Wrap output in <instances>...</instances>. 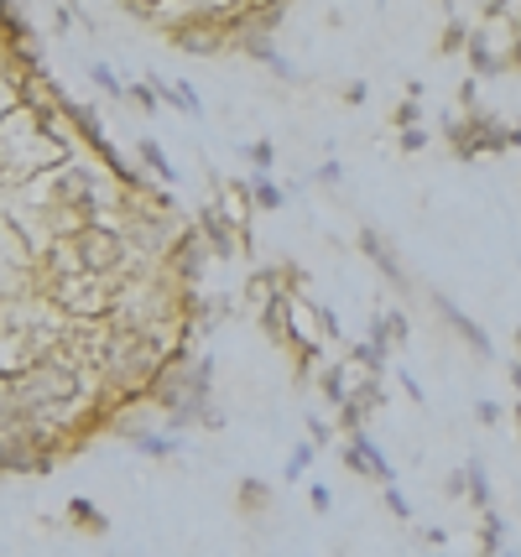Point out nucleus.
Segmentation results:
<instances>
[{"label": "nucleus", "mask_w": 521, "mask_h": 557, "mask_svg": "<svg viewBox=\"0 0 521 557\" xmlns=\"http://www.w3.org/2000/svg\"><path fill=\"white\" fill-rule=\"evenodd\" d=\"M511 422H517V433H521V396H517V407H511Z\"/></svg>", "instance_id": "nucleus-46"}, {"label": "nucleus", "mask_w": 521, "mask_h": 557, "mask_svg": "<svg viewBox=\"0 0 521 557\" xmlns=\"http://www.w3.org/2000/svg\"><path fill=\"white\" fill-rule=\"evenodd\" d=\"M397 381H401V391L412 396V407H427V391H422V381L412 375V370H397Z\"/></svg>", "instance_id": "nucleus-35"}, {"label": "nucleus", "mask_w": 521, "mask_h": 557, "mask_svg": "<svg viewBox=\"0 0 521 557\" xmlns=\"http://www.w3.org/2000/svg\"><path fill=\"white\" fill-rule=\"evenodd\" d=\"M319 396L334 407V412L345 407L349 401V364H323L319 370Z\"/></svg>", "instance_id": "nucleus-15"}, {"label": "nucleus", "mask_w": 521, "mask_h": 557, "mask_svg": "<svg viewBox=\"0 0 521 557\" xmlns=\"http://www.w3.org/2000/svg\"><path fill=\"white\" fill-rule=\"evenodd\" d=\"M199 428H203V433H224V428H230V417H224L220 407H209V412L199 417Z\"/></svg>", "instance_id": "nucleus-41"}, {"label": "nucleus", "mask_w": 521, "mask_h": 557, "mask_svg": "<svg viewBox=\"0 0 521 557\" xmlns=\"http://www.w3.org/2000/svg\"><path fill=\"white\" fill-rule=\"evenodd\" d=\"M517 349H521V329H517Z\"/></svg>", "instance_id": "nucleus-48"}, {"label": "nucleus", "mask_w": 521, "mask_h": 557, "mask_svg": "<svg viewBox=\"0 0 521 557\" xmlns=\"http://www.w3.org/2000/svg\"><path fill=\"white\" fill-rule=\"evenodd\" d=\"M418 121H422V104H418V99H401L397 110H392V125H397V136H401V131H418Z\"/></svg>", "instance_id": "nucleus-30"}, {"label": "nucleus", "mask_w": 521, "mask_h": 557, "mask_svg": "<svg viewBox=\"0 0 521 557\" xmlns=\"http://www.w3.org/2000/svg\"><path fill=\"white\" fill-rule=\"evenodd\" d=\"M308 506L319 510V516H328V510H334V495H328L323 485H308Z\"/></svg>", "instance_id": "nucleus-40"}, {"label": "nucleus", "mask_w": 521, "mask_h": 557, "mask_svg": "<svg viewBox=\"0 0 521 557\" xmlns=\"http://www.w3.org/2000/svg\"><path fill=\"white\" fill-rule=\"evenodd\" d=\"M365 422H371V417L360 412V407H355V401H345V407H339V422H334V433L355 437V433H365Z\"/></svg>", "instance_id": "nucleus-28"}, {"label": "nucleus", "mask_w": 521, "mask_h": 557, "mask_svg": "<svg viewBox=\"0 0 521 557\" xmlns=\"http://www.w3.org/2000/svg\"><path fill=\"white\" fill-rule=\"evenodd\" d=\"M459 110H464V115L480 110V78H464V84H459Z\"/></svg>", "instance_id": "nucleus-34"}, {"label": "nucleus", "mask_w": 521, "mask_h": 557, "mask_svg": "<svg viewBox=\"0 0 521 557\" xmlns=\"http://www.w3.org/2000/svg\"><path fill=\"white\" fill-rule=\"evenodd\" d=\"M308 313H313V323H319V339H328V344L345 339V329H339V313H334L328 302H308Z\"/></svg>", "instance_id": "nucleus-25"}, {"label": "nucleus", "mask_w": 521, "mask_h": 557, "mask_svg": "<svg viewBox=\"0 0 521 557\" xmlns=\"http://www.w3.org/2000/svg\"><path fill=\"white\" fill-rule=\"evenodd\" d=\"M427 302H433V313H438L448 329H454V339L464 344V349H474L480 360H496V339H491V334H485V329H480V323H474V318L464 313V308H459L448 292L433 287V292H427Z\"/></svg>", "instance_id": "nucleus-4"}, {"label": "nucleus", "mask_w": 521, "mask_h": 557, "mask_svg": "<svg viewBox=\"0 0 521 557\" xmlns=\"http://www.w3.org/2000/svg\"><path fill=\"white\" fill-rule=\"evenodd\" d=\"M511 386H517V396H521V370L517 364H511Z\"/></svg>", "instance_id": "nucleus-47"}, {"label": "nucleus", "mask_w": 521, "mask_h": 557, "mask_svg": "<svg viewBox=\"0 0 521 557\" xmlns=\"http://www.w3.org/2000/svg\"><path fill=\"white\" fill-rule=\"evenodd\" d=\"M89 84H95V89H100L104 99H125V78H121L115 69H110V63H100V58L89 63Z\"/></svg>", "instance_id": "nucleus-23"}, {"label": "nucleus", "mask_w": 521, "mask_h": 557, "mask_svg": "<svg viewBox=\"0 0 521 557\" xmlns=\"http://www.w3.org/2000/svg\"><path fill=\"white\" fill-rule=\"evenodd\" d=\"M74 22H78V5H52V26L58 32H69Z\"/></svg>", "instance_id": "nucleus-42"}, {"label": "nucleus", "mask_w": 521, "mask_h": 557, "mask_svg": "<svg viewBox=\"0 0 521 557\" xmlns=\"http://www.w3.org/2000/svg\"><path fill=\"white\" fill-rule=\"evenodd\" d=\"M16 412V401H11V381H0V422Z\"/></svg>", "instance_id": "nucleus-44"}, {"label": "nucleus", "mask_w": 521, "mask_h": 557, "mask_svg": "<svg viewBox=\"0 0 521 557\" xmlns=\"http://www.w3.org/2000/svg\"><path fill=\"white\" fill-rule=\"evenodd\" d=\"M345 469L355 474V480H375V485H397V469H392V459L381 454L371 443V433H355V437H345Z\"/></svg>", "instance_id": "nucleus-6"}, {"label": "nucleus", "mask_w": 521, "mask_h": 557, "mask_svg": "<svg viewBox=\"0 0 521 557\" xmlns=\"http://www.w3.org/2000/svg\"><path fill=\"white\" fill-rule=\"evenodd\" d=\"M365 95H371V89H365L360 78H355V84H345V89H339V99H345V104H365Z\"/></svg>", "instance_id": "nucleus-43"}, {"label": "nucleus", "mask_w": 521, "mask_h": 557, "mask_svg": "<svg viewBox=\"0 0 521 557\" xmlns=\"http://www.w3.org/2000/svg\"><path fill=\"white\" fill-rule=\"evenodd\" d=\"M381 318H386V334H392V349H401V344L412 339V323H407V313H401V308H381Z\"/></svg>", "instance_id": "nucleus-26"}, {"label": "nucleus", "mask_w": 521, "mask_h": 557, "mask_svg": "<svg viewBox=\"0 0 521 557\" xmlns=\"http://www.w3.org/2000/svg\"><path fill=\"white\" fill-rule=\"evenodd\" d=\"M125 104H136V110H147V115H157V95H151L147 78H131L125 84Z\"/></svg>", "instance_id": "nucleus-27"}, {"label": "nucleus", "mask_w": 521, "mask_h": 557, "mask_svg": "<svg viewBox=\"0 0 521 557\" xmlns=\"http://www.w3.org/2000/svg\"><path fill=\"white\" fill-rule=\"evenodd\" d=\"M131 448H136V454H147V459H177V454H183V437L168 433V428H151V433L131 437Z\"/></svg>", "instance_id": "nucleus-14"}, {"label": "nucleus", "mask_w": 521, "mask_h": 557, "mask_svg": "<svg viewBox=\"0 0 521 557\" xmlns=\"http://www.w3.org/2000/svg\"><path fill=\"white\" fill-rule=\"evenodd\" d=\"M506 69L521 73V22L511 26V37H506Z\"/></svg>", "instance_id": "nucleus-38"}, {"label": "nucleus", "mask_w": 521, "mask_h": 557, "mask_svg": "<svg viewBox=\"0 0 521 557\" xmlns=\"http://www.w3.org/2000/svg\"><path fill=\"white\" fill-rule=\"evenodd\" d=\"M319 459V448H313V443H298V448H293V459H287V480H293V485H298L302 474H308V463Z\"/></svg>", "instance_id": "nucleus-29"}, {"label": "nucleus", "mask_w": 521, "mask_h": 557, "mask_svg": "<svg viewBox=\"0 0 521 557\" xmlns=\"http://www.w3.org/2000/svg\"><path fill=\"white\" fill-rule=\"evenodd\" d=\"M250 209H261V214H276V209H287V188L272 183V177H250Z\"/></svg>", "instance_id": "nucleus-18"}, {"label": "nucleus", "mask_w": 521, "mask_h": 557, "mask_svg": "<svg viewBox=\"0 0 521 557\" xmlns=\"http://www.w3.org/2000/svg\"><path fill=\"white\" fill-rule=\"evenodd\" d=\"M52 443L26 412H11L0 422V474H48L52 469Z\"/></svg>", "instance_id": "nucleus-1"}, {"label": "nucleus", "mask_w": 521, "mask_h": 557, "mask_svg": "<svg viewBox=\"0 0 521 557\" xmlns=\"http://www.w3.org/2000/svg\"><path fill=\"white\" fill-rule=\"evenodd\" d=\"M147 84H151V95H157V104H168V110L188 115V121H203V95L194 89V84H177V78H157V73H151Z\"/></svg>", "instance_id": "nucleus-9"}, {"label": "nucleus", "mask_w": 521, "mask_h": 557, "mask_svg": "<svg viewBox=\"0 0 521 557\" xmlns=\"http://www.w3.org/2000/svg\"><path fill=\"white\" fill-rule=\"evenodd\" d=\"M360 364V375H375V381H386V364H392V355H381L375 344H349V370Z\"/></svg>", "instance_id": "nucleus-19"}, {"label": "nucleus", "mask_w": 521, "mask_h": 557, "mask_svg": "<svg viewBox=\"0 0 521 557\" xmlns=\"http://www.w3.org/2000/svg\"><path fill=\"white\" fill-rule=\"evenodd\" d=\"M511 151H521V121H511Z\"/></svg>", "instance_id": "nucleus-45"}, {"label": "nucleus", "mask_w": 521, "mask_h": 557, "mask_svg": "<svg viewBox=\"0 0 521 557\" xmlns=\"http://www.w3.org/2000/svg\"><path fill=\"white\" fill-rule=\"evenodd\" d=\"M355 250H360V256H365V261H371V267L401 292V297H412V292H418V282H412L407 261L397 256V245L386 240V235H381L375 224H360V230H355Z\"/></svg>", "instance_id": "nucleus-3"}, {"label": "nucleus", "mask_w": 521, "mask_h": 557, "mask_svg": "<svg viewBox=\"0 0 521 557\" xmlns=\"http://www.w3.org/2000/svg\"><path fill=\"white\" fill-rule=\"evenodd\" d=\"M444 141H448V151H454L459 162H480V157H474V146H470V121H464V115H444Z\"/></svg>", "instance_id": "nucleus-20"}, {"label": "nucleus", "mask_w": 521, "mask_h": 557, "mask_svg": "<svg viewBox=\"0 0 521 557\" xmlns=\"http://www.w3.org/2000/svg\"><path fill=\"white\" fill-rule=\"evenodd\" d=\"M427 141H433V136L418 125V131H401V136H397V151H401V157H418V151H427Z\"/></svg>", "instance_id": "nucleus-31"}, {"label": "nucleus", "mask_w": 521, "mask_h": 557, "mask_svg": "<svg viewBox=\"0 0 521 557\" xmlns=\"http://www.w3.org/2000/svg\"><path fill=\"white\" fill-rule=\"evenodd\" d=\"M444 490H448V500H464V495H470V480H464V469H454V474L444 480Z\"/></svg>", "instance_id": "nucleus-39"}, {"label": "nucleus", "mask_w": 521, "mask_h": 557, "mask_svg": "<svg viewBox=\"0 0 521 557\" xmlns=\"http://www.w3.org/2000/svg\"><path fill=\"white\" fill-rule=\"evenodd\" d=\"M480 553H485V557L506 553V516H500L496 506L480 510Z\"/></svg>", "instance_id": "nucleus-17"}, {"label": "nucleus", "mask_w": 521, "mask_h": 557, "mask_svg": "<svg viewBox=\"0 0 521 557\" xmlns=\"http://www.w3.org/2000/svg\"><path fill=\"white\" fill-rule=\"evenodd\" d=\"M474 417H480V428H496L506 412H500L496 401H485V396H480V401H474Z\"/></svg>", "instance_id": "nucleus-37"}, {"label": "nucleus", "mask_w": 521, "mask_h": 557, "mask_svg": "<svg viewBox=\"0 0 521 557\" xmlns=\"http://www.w3.org/2000/svg\"><path fill=\"white\" fill-rule=\"evenodd\" d=\"M235 506L246 510V516H261V510H272V485H266V480H256V474H246V480L235 485Z\"/></svg>", "instance_id": "nucleus-16"}, {"label": "nucleus", "mask_w": 521, "mask_h": 557, "mask_svg": "<svg viewBox=\"0 0 521 557\" xmlns=\"http://www.w3.org/2000/svg\"><path fill=\"white\" fill-rule=\"evenodd\" d=\"M308 443H313V448H328V443H334V422H323V417L308 412Z\"/></svg>", "instance_id": "nucleus-33"}, {"label": "nucleus", "mask_w": 521, "mask_h": 557, "mask_svg": "<svg viewBox=\"0 0 521 557\" xmlns=\"http://www.w3.org/2000/svg\"><path fill=\"white\" fill-rule=\"evenodd\" d=\"M240 157H246L250 168H256V177H272V168H276V146L261 136V141H246L240 146Z\"/></svg>", "instance_id": "nucleus-24"}, {"label": "nucleus", "mask_w": 521, "mask_h": 557, "mask_svg": "<svg viewBox=\"0 0 521 557\" xmlns=\"http://www.w3.org/2000/svg\"><path fill=\"white\" fill-rule=\"evenodd\" d=\"M470 11L464 5H448V26H444V37H438V58H454V52H464L470 48Z\"/></svg>", "instance_id": "nucleus-12"}, {"label": "nucleus", "mask_w": 521, "mask_h": 557, "mask_svg": "<svg viewBox=\"0 0 521 557\" xmlns=\"http://www.w3.org/2000/svg\"><path fill=\"white\" fill-rule=\"evenodd\" d=\"M136 162H141V172H147L157 188H177V177H183V172L173 168V157L162 151L157 136H141V141H136Z\"/></svg>", "instance_id": "nucleus-10"}, {"label": "nucleus", "mask_w": 521, "mask_h": 557, "mask_svg": "<svg viewBox=\"0 0 521 557\" xmlns=\"http://www.w3.org/2000/svg\"><path fill=\"white\" fill-rule=\"evenodd\" d=\"M194 230H199V240H203V250H209V261H230V256H240V235H235L230 214L220 209V198L199 203V214H194Z\"/></svg>", "instance_id": "nucleus-5"}, {"label": "nucleus", "mask_w": 521, "mask_h": 557, "mask_svg": "<svg viewBox=\"0 0 521 557\" xmlns=\"http://www.w3.org/2000/svg\"><path fill=\"white\" fill-rule=\"evenodd\" d=\"M313 183H319V188H339V183H345V162H319V168H313Z\"/></svg>", "instance_id": "nucleus-32"}, {"label": "nucleus", "mask_w": 521, "mask_h": 557, "mask_svg": "<svg viewBox=\"0 0 521 557\" xmlns=\"http://www.w3.org/2000/svg\"><path fill=\"white\" fill-rule=\"evenodd\" d=\"M381 500H386V510H392L397 521H407V516H412V506H407V495H401L397 485H386V495H381Z\"/></svg>", "instance_id": "nucleus-36"}, {"label": "nucleus", "mask_w": 521, "mask_h": 557, "mask_svg": "<svg viewBox=\"0 0 521 557\" xmlns=\"http://www.w3.org/2000/svg\"><path fill=\"white\" fill-rule=\"evenodd\" d=\"M355 375V370H349ZM349 401L360 407L365 417L386 412V381H375V375H355V386H349Z\"/></svg>", "instance_id": "nucleus-13"}, {"label": "nucleus", "mask_w": 521, "mask_h": 557, "mask_svg": "<svg viewBox=\"0 0 521 557\" xmlns=\"http://www.w3.org/2000/svg\"><path fill=\"white\" fill-rule=\"evenodd\" d=\"M496 42H506V37H491L485 26H474V32H470V48H464V58H470L474 78H500V73H511V69H506V52H500Z\"/></svg>", "instance_id": "nucleus-8"}, {"label": "nucleus", "mask_w": 521, "mask_h": 557, "mask_svg": "<svg viewBox=\"0 0 521 557\" xmlns=\"http://www.w3.org/2000/svg\"><path fill=\"white\" fill-rule=\"evenodd\" d=\"M464 121H470L474 157H506V151H511V125L500 121V115H491V110H474V115H464Z\"/></svg>", "instance_id": "nucleus-7"}, {"label": "nucleus", "mask_w": 521, "mask_h": 557, "mask_svg": "<svg viewBox=\"0 0 521 557\" xmlns=\"http://www.w3.org/2000/svg\"><path fill=\"white\" fill-rule=\"evenodd\" d=\"M464 480H470V495H464V500H474L480 510H491V500H496V495H491V474H485V463L470 459V463H464Z\"/></svg>", "instance_id": "nucleus-22"}, {"label": "nucleus", "mask_w": 521, "mask_h": 557, "mask_svg": "<svg viewBox=\"0 0 521 557\" xmlns=\"http://www.w3.org/2000/svg\"><path fill=\"white\" fill-rule=\"evenodd\" d=\"M261 334L287 349L293 344V297H261Z\"/></svg>", "instance_id": "nucleus-11"}, {"label": "nucleus", "mask_w": 521, "mask_h": 557, "mask_svg": "<svg viewBox=\"0 0 521 557\" xmlns=\"http://www.w3.org/2000/svg\"><path fill=\"white\" fill-rule=\"evenodd\" d=\"M203 267H209V250H203L199 230H194V224H183V235L168 245V256H162V267H157V271H162L173 287L194 292L203 282Z\"/></svg>", "instance_id": "nucleus-2"}, {"label": "nucleus", "mask_w": 521, "mask_h": 557, "mask_svg": "<svg viewBox=\"0 0 521 557\" xmlns=\"http://www.w3.org/2000/svg\"><path fill=\"white\" fill-rule=\"evenodd\" d=\"M63 516H69L74 527H84V532H95V536H100L104 527H110V521H104V510H95L89 500H84V495H74V500L63 506Z\"/></svg>", "instance_id": "nucleus-21"}]
</instances>
